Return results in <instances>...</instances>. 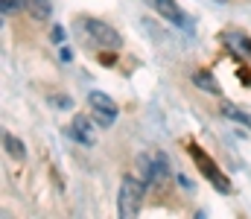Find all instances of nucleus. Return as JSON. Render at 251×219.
Here are the masks:
<instances>
[{
  "instance_id": "nucleus-13",
  "label": "nucleus",
  "mask_w": 251,
  "mask_h": 219,
  "mask_svg": "<svg viewBox=\"0 0 251 219\" xmlns=\"http://www.w3.org/2000/svg\"><path fill=\"white\" fill-rule=\"evenodd\" d=\"M53 41H64V29L62 26H53Z\"/></svg>"
},
{
  "instance_id": "nucleus-3",
  "label": "nucleus",
  "mask_w": 251,
  "mask_h": 219,
  "mask_svg": "<svg viewBox=\"0 0 251 219\" xmlns=\"http://www.w3.org/2000/svg\"><path fill=\"white\" fill-rule=\"evenodd\" d=\"M88 108H91V114H94V120L100 123V126H114V120H117V105H114V99L108 97V94H102V91H91L88 94Z\"/></svg>"
},
{
  "instance_id": "nucleus-11",
  "label": "nucleus",
  "mask_w": 251,
  "mask_h": 219,
  "mask_svg": "<svg viewBox=\"0 0 251 219\" xmlns=\"http://www.w3.org/2000/svg\"><path fill=\"white\" fill-rule=\"evenodd\" d=\"M0 3H3V15H6V12H15V9H21L26 0H0Z\"/></svg>"
},
{
  "instance_id": "nucleus-14",
  "label": "nucleus",
  "mask_w": 251,
  "mask_h": 219,
  "mask_svg": "<svg viewBox=\"0 0 251 219\" xmlns=\"http://www.w3.org/2000/svg\"><path fill=\"white\" fill-rule=\"evenodd\" d=\"M213 3H225V0H213Z\"/></svg>"
},
{
  "instance_id": "nucleus-4",
  "label": "nucleus",
  "mask_w": 251,
  "mask_h": 219,
  "mask_svg": "<svg viewBox=\"0 0 251 219\" xmlns=\"http://www.w3.org/2000/svg\"><path fill=\"white\" fill-rule=\"evenodd\" d=\"M137 167H140L143 178H146V181H152V184L167 178V164H164L158 155H140V158H137Z\"/></svg>"
},
{
  "instance_id": "nucleus-7",
  "label": "nucleus",
  "mask_w": 251,
  "mask_h": 219,
  "mask_svg": "<svg viewBox=\"0 0 251 219\" xmlns=\"http://www.w3.org/2000/svg\"><path fill=\"white\" fill-rule=\"evenodd\" d=\"M193 85L201 88V91H207V94H222V88L216 85V79H213L207 71H196L193 73Z\"/></svg>"
},
{
  "instance_id": "nucleus-8",
  "label": "nucleus",
  "mask_w": 251,
  "mask_h": 219,
  "mask_svg": "<svg viewBox=\"0 0 251 219\" xmlns=\"http://www.w3.org/2000/svg\"><path fill=\"white\" fill-rule=\"evenodd\" d=\"M29 15H32L35 21H50L53 3H50V0H29Z\"/></svg>"
},
{
  "instance_id": "nucleus-5",
  "label": "nucleus",
  "mask_w": 251,
  "mask_h": 219,
  "mask_svg": "<svg viewBox=\"0 0 251 219\" xmlns=\"http://www.w3.org/2000/svg\"><path fill=\"white\" fill-rule=\"evenodd\" d=\"M70 135H73V141H79L82 146H97V129H94V123L88 120V117H73V123H70Z\"/></svg>"
},
{
  "instance_id": "nucleus-10",
  "label": "nucleus",
  "mask_w": 251,
  "mask_h": 219,
  "mask_svg": "<svg viewBox=\"0 0 251 219\" xmlns=\"http://www.w3.org/2000/svg\"><path fill=\"white\" fill-rule=\"evenodd\" d=\"M222 114H225V117H231V120L246 123V126L251 129V114H246V111H240V108H234V105H222Z\"/></svg>"
},
{
  "instance_id": "nucleus-9",
  "label": "nucleus",
  "mask_w": 251,
  "mask_h": 219,
  "mask_svg": "<svg viewBox=\"0 0 251 219\" xmlns=\"http://www.w3.org/2000/svg\"><path fill=\"white\" fill-rule=\"evenodd\" d=\"M3 144H6V152H9L15 161H24V158H26V149H24V144H21L18 138H12V135H3Z\"/></svg>"
},
{
  "instance_id": "nucleus-6",
  "label": "nucleus",
  "mask_w": 251,
  "mask_h": 219,
  "mask_svg": "<svg viewBox=\"0 0 251 219\" xmlns=\"http://www.w3.org/2000/svg\"><path fill=\"white\" fill-rule=\"evenodd\" d=\"M152 6H155L164 18H170L173 24H184V15H181V9H178L176 0H152Z\"/></svg>"
},
{
  "instance_id": "nucleus-1",
  "label": "nucleus",
  "mask_w": 251,
  "mask_h": 219,
  "mask_svg": "<svg viewBox=\"0 0 251 219\" xmlns=\"http://www.w3.org/2000/svg\"><path fill=\"white\" fill-rule=\"evenodd\" d=\"M143 193H146L143 181H137V178L126 175L123 181H120V196H117V211H120V217L131 219V217H137V214H140Z\"/></svg>"
},
{
  "instance_id": "nucleus-12",
  "label": "nucleus",
  "mask_w": 251,
  "mask_h": 219,
  "mask_svg": "<svg viewBox=\"0 0 251 219\" xmlns=\"http://www.w3.org/2000/svg\"><path fill=\"white\" fill-rule=\"evenodd\" d=\"M53 102H56V105H59V108H70V105H73V102H70V99H67V97H56V99H53Z\"/></svg>"
},
{
  "instance_id": "nucleus-2",
  "label": "nucleus",
  "mask_w": 251,
  "mask_h": 219,
  "mask_svg": "<svg viewBox=\"0 0 251 219\" xmlns=\"http://www.w3.org/2000/svg\"><path fill=\"white\" fill-rule=\"evenodd\" d=\"M82 32L88 35V41H94L102 50H120V44H123V38H120V32L114 26H108L102 21H94V18L82 21Z\"/></svg>"
}]
</instances>
